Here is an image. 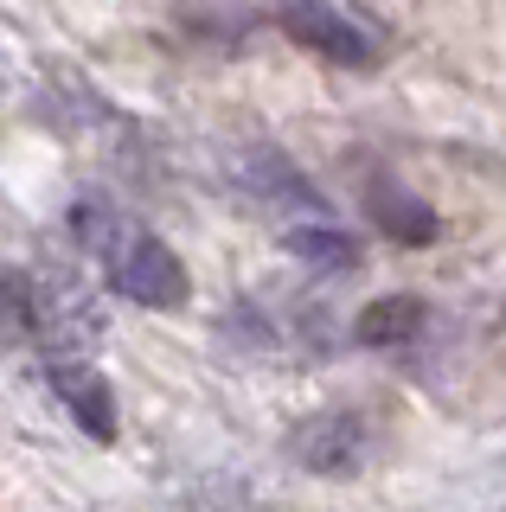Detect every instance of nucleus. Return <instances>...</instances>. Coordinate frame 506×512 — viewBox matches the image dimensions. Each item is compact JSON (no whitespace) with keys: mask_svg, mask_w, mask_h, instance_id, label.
<instances>
[{"mask_svg":"<svg viewBox=\"0 0 506 512\" xmlns=\"http://www.w3.org/2000/svg\"><path fill=\"white\" fill-rule=\"evenodd\" d=\"M366 442L372 429L359 410H314L308 423L289 429V455L314 474H359L366 468Z\"/></svg>","mask_w":506,"mask_h":512,"instance_id":"6","label":"nucleus"},{"mask_svg":"<svg viewBox=\"0 0 506 512\" xmlns=\"http://www.w3.org/2000/svg\"><path fill=\"white\" fill-rule=\"evenodd\" d=\"M359 212L378 237H391V244L404 250H430L442 237V218L430 199H417V186L391 180V173H366V186H359Z\"/></svg>","mask_w":506,"mask_h":512,"instance_id":"4","label":"nucleus"},{"mask_svg":"<svg viewBox=\"0 0 506 512\" xmlns=\"http://www.w3.org/2000/svg\"><path fill=\"white\" fill-rule=\"evenodd\" d=\"M430 333V301L423 295H378L353 314V340L372 352H404Z\"/></svg>","mask_w":506,"mask_h":512,"instance_id":"8","label":"nucleus"},{"mask_svg":"<svg viewBox=\"0 0 506 512\" xmlns=\"http://www.w3.org/2000/svg\"><path fill=\"white\" fill-rule=\"evenodd\" d=\"M71 237L77 250L97 263V276L109 295L135 301V308H154V314H173L186 308V295H193V276H186V263L173 256V244L161 231H154L148 218H135L122 199H109V192H77L71 199Z\"/></svg>","mask_w":506,"mask_h":512,"instance_id":"1","label":"nucleus"},{"mask_svg":"<svg viewBox=\"0 0 506 512\" xmlns=\"http://www.w3.org/2000/svg\"><path fill=\"white\" fill-rule=\"evenodd\" d=\"M276 26L289 32L302 52L340 64V71H372L385 64V26L366 20L346 0H276Z\"/></svg>","mask_w":506,"mask_h":512,"instance_id":"2","label":"nucleus"},{"mask_svg":"<svg viewBox=\"0 0 506 512\" xmlns=\"http://www.w3.org/2000/svg\"><path fill=\"white\" fill-rule=\"evenodd\" d=\"M39 378H45V391L58 397V410H65L90 442H116V429H122L116 391H109V378L84 359V352H45Z\"/></svg>","mask_w":506,"mask_h":512,"instance_id":"3","label":"nucleus"},{"mask_svg":"<svg viewBox=\"0 0 506 512\" xmlns=\"http://www.w3.org/2000/svg\"><path fill=\"white\" fill-rule=\"evenodd\" d=\"M231 173H237V186H244L257 205H270V212H295V218H321L327 212V199L308 186V173L282 148H270V141H250Z\"/></svg>","mask_w":506,"mask_h":512,"instance_id":"5","label":"nucleus"},{"mask_svg":"<svg viewBox=\"0 0 506 512\" xmlns=\"http://www.w3.org/2000/svg\"><path fill=\"white\" fill-rule=\"evenodd\" d=\"M282 250L295 256L302 269H314V276H353L359 263H366V244H359L346 224H334V218H295L289 231H282Z\"/></svg>","mask_w":506,"mask_h":512,"instance_id":"7","label":"nucleus"}]
</instances>
